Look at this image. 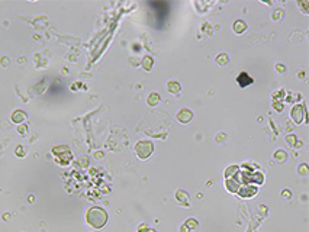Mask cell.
Segmentation results:
<instances>
[{
    "instance_id": "ac0fdd59",
    "label": "cell",
    "mask_w": 309,
    "mask_h": 232,
    "mask_svg": "<svg viewBox=\"0 0 309 232\" xmlns=\"http://www.w3.org/2000/svg\"><path fill=\"white\" fill-rule=\"evenodd\" d=\"M299 174L300 175H308V166H306V164H300L299 166Z\"/></svg>"
},
{
    "instance_id": "7a4b0ae2",
    "label": "cell",
    "mask_w": 309,
    "mask_h": 232,
    "mask_svg": "<svg viewBox=\"0 0 309 232\" xmlns=\"http://www.w3.org/2000/svg\"><path fill=\"white\" fill-rule=\"evenodd\" d=\"M152 152H154V144L150 139H142L135 145V154L141 160H147Z\"/></svg>"
},
{
    "instance_id": "5bb4252c",
    "label": "cell",
    "mask_w": 309,
    "mask_h": 232,
    "mask_svg": "<svg viewBox=\"0 0 309 232\" xmlns=\"http://www.w3.org/2000/svg\"><path fill=\"white\" fill-rule=\"evenodd\" d=\"M216 62H218L219 65H226V64L229 62L228 55H226L225 52H222V54H218V57H216Z\"/></svg>"
},
{
    "instance_id": "52a82bcc",
    "label": "cell",
    "mask_w": 309,
    "mask_h": 232,
    "mask_svg": "<svg viewBox=\"0 0 309 232\" xmlns=\"http://www.w3.org/2000/svg\"><path fill=\"white\" fill-rule=\"evenodd\" d=\"M25 119H26V113H25L23 110H15L13 113H12V120H13L15 123L23 122Z\"/></svg>"
},
{
    "instance_id": "d6986e66",
    "label": "cell",
    "mask_w": 309,
    "mask_h": 232,
    "mask_svg": "<svg viewBox=\"0 0 309 232\" xmlns=\"http://www.w3.org/2000/svg\"><path fill=\"white\" fill-rule=\"evenodd\" d=\"M286 142H287L289 145H292V147H293V145L296 144V137H295V135H287V138H286Z\"/></svg>"
},
{
    "instance_id": "9c48e42d",
    "label": "cell",
    "mask_w": 309,
    "mask_h": 232,
    "mask_svg": "<svg viewBox=\"0 0 309 232\" xmlns=\"http://www.w3.org/2000/svg\"><path fill=\"white\" fill-rule=\"evenodd\" d=\"M226 189L229 190V192H232V193H237L238 190H239V186H238V183L235 181V179H226Z\"/></svg>"
},
{
    "instance_id": "30bf717a",
    "label": "cell",
    "mask_w": 309,
    "mask_h": 232,
    "mask_svg": "<svg viewBox=\"0 0 309 232\" xmlns=\"http://www.w3.org/2000/svg\"><path fill=\"white\" fill-rule=\"evenodd\" d=\"M167 89H168V91L170 93H179V91L181 90V86L179 84V81H168V84H167Z\"/></svg>"
},
{
    "instance_id": "7c38bea8",
    "label": "cell",
    "mask_w": 309,
    "mask_h": 232,
    "mask_svg": "<svg viewBox=\"0 0 309 232\" xmlns=\"http://www.w3.org/2000/svg\"><path fill=\"white\" fill-rule=\"evenodd\" d=\"M245 29H247V25H245V22H243V20H237V22L234 23V32L235 33H243Z\"/></svg>"
},
{
    "instance_id": "6da1fadb",
    "label": "cell",
    "mask_w": 309,
    "mask_h": 232,
    "mask_svg": "<svg viewBox=\"0 0 309 232\" xmlns=\"http://www.w3.org/2000/svg\"><path fill=\"white\" fill-rule=\"evenodd\" d=\"M86 219H87V222L89 225L96 229H100V228H103L108 222V212H106L105 209L102 208H91L89 209V212L86 215Z\"/></svg>"
},
{
    "instance_id": "3957f363",
    "label": "cell",
    "mask_w": 309,
    "mask_h": 232,
    "mask_svg": "<svg viewBox=\"0 0 309 232\" xmlns=\"http://www.w3.org/2000/svg\"><path fill=\"white\" fill-rule=\"evenodd\" d=\"M54 154H58V162L60 164H62V166H66V164H68L70 162V160H71V152H70V150H68V147H55L53 150Z\"/></svg>"
},
{
    "instance_id": "277c9868",
    "label": "cell",
    "mask_w": 309,
    "mask_h": 232,
    "mask_svg": "<svg viewBox=\"0 0 309 232\" xmlns=\"http://www.w3.org/2000/svg\"><path fill=\"white\" fill-rule=\"evenodd\" d=\"M292 119L298 125H300L305 120V108L302 104H296V106L292 108Z\"/></svg>"
},
{
    "instance_id": "ba28073f",
    "label": "cell",
    "mask_w": 309,
    "mask_h": 232,
    "mask_svg": "<svg viewBox=\"0 0 309 232\" xmlns=\"http://www.w3.org/2000/svg\"><path fill=\"white\" fill-rule=\"evenodd\" d=\"M176 199H177L179 203L184 205V203H187V200H189V194L186 193L184 190H177L176 192Z\"/></svg>"
},
{
    "instance_id": "8fae6325",
    "label": "cell",
    "mask_w": 309,
    "mask_h": 232,
    "mask_svg": "<svg viewBox=\"0 0 309 232\" xmlns=\"http://www.w3.org/2000/svg\"><path fill=\"white\" fill-rule=\"evenodd\" d=\"M238 170H239V167L238 166H229L226 170H225V177L226 179H231V177H235L238 174Z\"/></svg>"
},
{
    "instance_id": "9a60e30c",
    "label": "cell",
    "mask_w": 309,
    "mask_h": 232,
    "mask_svg": "<svg viewBox=\"0 0 309 232\" xmlns=\"http://www.w3.org/2000/svg\"><path fill=\"white\" fill-rule=\"evenodd\" d=\"M286 158H287V155H286V152L283 151V150H277L276 152H274V160L279 162H283L286 161Z\"/></svg>"
},
{
    "instance_id": "4fadbf2b",
    "label": "cell",
    "mask_w": 309,
    "mask_h": 232,
    "mask_svg": "<svg viewBox=\"0 0 309 232\" xmlns=\"http://www.w3.org/2000/svg\"><path fill=\"white\" fill-rule=\"evenodd\" d=\"M160 103V95L158 93H151V95L148 96V104L150 106H157V104Z\"/></svg>"
},
{
    "instance_id": "5b68a950",
    "label": "cell",
    "mask_w": 309,
    "mask_h": 232,
    "mask_svg": "<svg viewBox=\"0 0 309 232\" xmlns=\"http://www.w3.org/2000/svg\"><path fill=\"white\" fill-rule=\"evenodd\" d=\"M193 119V113L192 110L189 109H181L179 113H177V120L180 123H189Z\"/></svg>"
},
{
    "instance_id": "ffe728a7",
    "label": "cell",
    "mask_w": 309,
    "mask_h": 232,
    "mask_svg": "<svg viewBox=\"0 0 309 232\" xmlns=\"http://www.w3.org/2000/svg\"><path fill=\"white\" fill-rule=\"evenodd\" d=\"M16 155H18V157H25V155H26L25 148L23 147H18V148H16Z\"/></svg>"
},
{
    "instance_id": "cb8c5ba5",
    "label": "cell",
    "mask_w": 309,
    "mask_h": 232,
    "mask_svg": "<svg viewBox=\"0 0 309 232\" xmlns=\"http://www.w3.org/2000/svg\"><path fill=\"white\" fill-rule=\"evenodd\" d=\"M274 108H276V109L280 112V110L283 109V104H281V103H276V104H274Z\"/></svg>"
},
{
    "instance_id": "44dd1931",
    "label": "cell",
    "mask_w": 309,
    "mask_h": 232,
    "mask_svg": "<svg viewBox=\"0 0 309 232\" xmlns=\"http://www.w3.org/2000/svg\"><path fill=\"white\" fill-rule=\"evenodd\" d=\"M281 196H283L285 199H289L290 196H292V193H290L289 190H283V192H281Z\"/></svg>"
},
{
    "instance_id": "e0dca14e",
    "label": "cell",
    "mask_w": 309,
    "mask_h": 232,
    "mask_svg": "<svg viewBox=\"0 0 309 232\" xmlns=\"http://www.w3.org/2000/svg\"><path fill=\"white\" fill-rule=\"evenodd\" d=\"M142 65H144V68L145 70H151V67H152V58H150V57H145V60H144V62H142Z\"/></svg>"
},
{
    "instance_id": "7402d4cb",
    "label": "cell",
    "mask_w": 309,
    "mask_h": 232,
    "mask_svg": "<svg viewBox=\"0 0 309 232\" xmlns=\"http://www.w3.org/2000/svg\"><path fill=\"white\" fill-rule=\"evenodd\" d=\"M276 70L279 71V73H281V74H283V73H285V65H281V64H277V65H276Z\"/></svg>"
},
{
    "instance_id": "8992f818",
    "label": "cell",
    "mask_w": 309,
    "mask_h": 232,
    "mask_svg": "<svg viewBox=\"0 0 309 232\" xmlns=\"http://www.w3.org/2000/svg\"><path fill=\"white\" fill-rule=\"evenodd\" d=\"M237 81H238V84L241 86V87H247V86H250V84H252V78L250 76H248L247 73H241L239 76H238V78H237Z\"/></svg>"
},
{
    "instance_id": "2e32d148",
    "label": "cell",
    "mask_w": 309,
    "mask_h": 232,
    "mask_svg": "<svg viewBox=\"0 0 309 232\" xmlns=\"http://www.w3.org/2000/svg\"><path fill=\"white\" fill-rule=\"evenodd\" d=\"M184 225H186L187 228H189V229H195V228H197L199 222H197V221H196L195 218H190V219H187V221H186Z\"/></svg>"
},
{
    "instance_id": "603a6c76",
    "label": "cell",
    "mask_w": 309,
    "mask_h": 232,
    "mask_svg": "<svg viewBox=\"0 0 309 232\" xmlns=\"http://www.w3.org/2000/svg\"><path fill=\"white\" fill-rule=\"evenodd\" d=\"M180 232H190V229H189V228L186 226V225H181V228H180Z\"/></svg>"
},
{
    "instance_id": "d4e9b609",
    "label": "cell",
    "mask_w": 309,
    "mask_h": 232,
    "mask_svg": "<svg viewBox=\"0 0 309 232\" xmlns=\"http://www.w3.org/2000/svg\"><path fill=\"white\" fill-rule=\"evenodd\" d=\"M277 12H279V13H276L274 16H273V18H274V19H277V18H279V19H280L281 15H283V13H281V10H277Z\"/></svg>"
}]
</instances>
